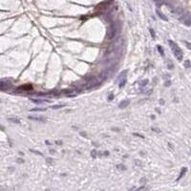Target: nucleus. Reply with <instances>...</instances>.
Here are the masks:
<instances>
[{"mask_svg":"<svg viewBox=\"0 0 191 191\" xmlns=\"http://www.w3.org/2000/svg\"><path fill=\"white\" fill-rule=\"evenodd\" d=\"M168 43H169V45H170V47H171V49H172V51H173V54H174V56H176V58H177L179 61H182V50H181V49L179 48V46H178L175 42H173L172 40H169Z\"/></svg>","mask_w":191,"mask_h":191,"instance_id":"1","label":"nucleus"},{"mask_svg":"<svg viewBox=\"0 0 191 191\" xmlns=\"http://www.w3.org/2000/svg\"><path fill=\"white\" fill-rule=\"evenodd\" d=\"M32 89V86H28V85H24V86H21V87H19L18 88V90H26V91H28V90H31Z\"/></svg>","mask_w":191,"mask_h":191,"instance_id":"2","label":"nucleus"},{"mask_svg":"<svg viewBox=\"0 0 191 191\" xmlns=\"http://www.w3.org/2000/svg\"><path fill=\"white\" fill-rule=\"evenodd\" d=\"M30 120H33V121H43L44 119L43 118H38V117H29Z\"/></svg>","mask_w":191,"mask_h":191,"instance_id":"3","label":"nucleus"},{"mask_svg":"<svg viewBox=\"0 0 191 191\" xmlns=\"http://www.w3.org/2000/svg\"><path fill=\"white\" fill-rule=\"evenodd\" d=\"M185 172H186V168H185V167H184V168H183V169H182V172H181V174H180V176H179V178H178V180H180V179H181V178H182V176H183V175H184V173H185Z\"/></svg>","mask_w":191,"mask_h":191,"instance_id":"4","label":"nucleus"},{"mask_svg":"<svg viewBox=\"0 0 191 191\" xmlns=\"http://www.w3.org/2000/svg\"><path fill=\"white\" fill-rule=\"evenodd\" d=\"M128 103H129V102H128V101H127V100H125V101H122V102H121V104H120V107H121V108H123V107H124V105H127V104H128Z\"/></svg>","mask_w":191,"mask_h":191,"instance_id":"5","label":"nucleus"},{"mask_svg":"<svg viewBox=\"0 0 191 191\" xmlns=\"http://www.w3.org/2000/svg\"><path fill=\"white\" fill-rule=\"evenodd\" d=\"M190 66H191V64H190L189 60H186V61L184 62V67H185V68H188V67H190Z\"/></svg>","mask_w":191,"mask_h":191,"instance_id":"6","label":"nucleus"},{"mask_svg":"<svg viewBox=\"0 0 191 191\" xmlns=\"http://www.w3.org/2000/svg\"><path fill=\"white\" fill-rule=\"evenodd\" d=\"M184 44L186 45V47H187L188 49H190V50H191V43H190V42H187V41H184Z\"/></svg>","mask_w":191,"mask_h":191,"instance_id":"7","label":"nucleus"},{"mask_svg":"<svg viewBox=\"0 0 191 191\" xmlns=\"http://www.w3.org/2000/svg\"><path fill=\"white\" fill-rule=\"evenodd\" d=\"M9 121H14L15 123H19V120H17V119H9Z\"/></svg>","mask_w":191,"mask_h":191,"instance_id":"8","label":"nucleus"},{"mask_svg":"<svg viewBox=\"0 0 191 191\" xmlns=\"http://www.w3.org/2000/svg\"><path fill=\"white\" fill-rule=\"evenodd\" d=\"M158 50H159V51H160V53H161V55H162V56H163V49H162V48H161V47H160V46H158Z\"/></svg>","mask_w":191,"mask_h":191,"instance_id":"9","label":"nucleus"},{"mask_svg":"<svg viewBox=\"0 0 191 191\" xmlns=\"http://www.w3.org/2000/svg\"><path fill=\"white\" fill-rule=\"evenodd\" d=\"M62 106H64L63 104L62 105H56V106H53V108H60V107H62Z\"/></svg>","mask_w":191,"mask_h":191,"instance_id":"10","label":"nucleus"},{"mask_svg":"<svg viewBox=\"0 0 191 191\" xmlns=\"http://www.w3.org/2000/svg\"><path fill=\"white\" fill-rule=\"evenodd\" d=\"M150 32H151V33H152L153 37H154V36H155V34H154V32H153V30H150Z\"/></svg>","mask_w":191,"mask_h":191,"instance_id":"11","label":"nucleus"}]
</instances>
